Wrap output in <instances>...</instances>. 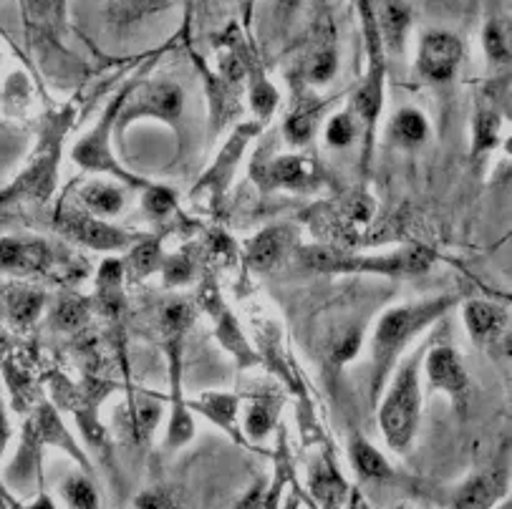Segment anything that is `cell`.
Wrapping results in <instances>:
<instances>
[{
	"label": "cell",
	"instance_id": "35",
	"mask_svg": "<svg viewBox=\"0 0 512 509\" xmlns=\"http://www.w3.org/2000/svg\"><path fill=\"white\" fill-rule=\"evenodd\" d=\"M86 315H89V303H86V300L66 298L61 300V305L56 308V323H59L64 331H76V328L86 323Z\"/></svg>",
	"mask_w": 512,
	"mask_h": 509
},
{
	"label": "cell",
	"instance_id": "26",
	"mask_svg": "<svg viewBox=\"0 0 512 509\" xmlns=\"http://www.w3.org/2000/svg\"><path fill=\"white\" fill-rule=\"evenodd\" d=\"M280 411V399L278 396H270L268 391L265 394L255 396L253 406L248 409V416H245V429L253 439H263L270 429H273L275 419H278Z\"/></svg>",
	"mask_w": 512,
	"mask_h": 509
},
{
	"label": "cell",
	"instance_id": "16",
	"mask_svg": "<svg viewBox=\"0 0 512 509\" xmlns=\"http://www.w3.org/2000/svg\"><path fill=\"white\" fill-rule=\"evenodd\" d=\"M507 310L487 300H470L465 305V326L477 343H492L502 336Z\"/></svg>",
	"mask_w": 512,
	"mask_h": 509
},
{
	"label": "cell",
	"instance_id": "31",
	"mask_svg": "<svg viewBox=\"0 0 512 509\" xmlns=\"http://www.w3.org/2000/svg\"><path fill=\"white\" fill-rule=\"evenodd\" d=\"M64 497L71 509H99V497H96L94 484L81 474H74L64 482Z\"/></svg>",
	"mask_w": 512,
	"mask_h": 509
},
{
	"label": "cell",
	"instance_id": "43",
	"mask_svg": "<svg viewBox=\"0 0 512 509\" xmlns=\"http://www.w3.org/2000/svg\"><path fill=\"white\" fill-rule=\"evenodd\" d=\"M190 278H192V265L190 260L182 258V255L169 258V263L164 265V280H167V285H182Z\"/></svg>",
	"mask_w": 512,
	"mask_h": 509
},
{
	"label": "cell",
	"instance_id": "23",
	"mask_svg": "<svg viewBox=\"0 0 512 509\" xmlns=\"http://www.w3.org/2000/svg\"><path fill=\"white\" fill-rule=\"evenodd\" d=\"M338 69V53L333 41L321 43V46L313 48V53H308V61L303 66V76H306L308 84L323 86L336 76Z\"/></svg>",
	"mask_w": 512,
	"mask_h": 509
},
{
	"label": "cell",
	"instance_id": "12",
	"mask_svg": "<svg viewBox=\"0 0 512 509\" xmlns=\"http://www.w3.org/2000/svg\"><path fill=\"white\" fill-rule=\"evenodd\" d=\"M51 250L41 240L23 237H3L0 240V270L13 275H36L48 270Z\"/></svg>",
	"mask_w": 512,
	"mask_h": 509
},
{
	"label": "cell",
	"instance_id": "9",
	"mask_svg": "<svg viewBox=\"0 0 512 509\" xmlns=\"http://www.w3.org/2000/svg\"><path fill=\"white\" fill-rule=\"evenodd\" d=\"M59 227L66 237L81 242L84 247H91V250L114 252L129 245L127 232L111 227L109 222L99 220V217L89 215V212H79V210L61 212Z\"/></svg>",
	"mask_w": 512,
	"mask_h": 509
},
{
	"label": "cell",
	"instance_id": "18",
	"mask_svg": "<svg viewBox=\"0 0 512 509\" xmlns=\"http://www.w3.org/2000/svg\"><path fill=\"white\" fill-rule=\"evenodd\" d=\"M238 396L233 394H202L200 401H192L187 404V409H195L200 414H205L212 424H217L220 429H225L227 434L233 436L235 441H240L238 431Z\"/></svg>",
	"mask_w": 512,
	"mask_h": 509
},
{
	"label": "cell",
	"instance_id": "28",
	"mask_svg": "<svg viewBox=\"0 0 512 509\" xmlns=\"http://www.w3.org/2000/svg\"><path fill=\"white\" fill-rule=\"evenodd\" d=\"M427 132V119L417 109H402L394 116V121H391V134L404 147H417V144H422L427 139Z\"/></svg>",
	"mask_w": 512,
	"mask_h": 509
},
{
	"label": "cell",
	"instance_id": "15",
	"mask_svg": "<svg viewBox=\"0 0 512 509\" xmlns=\"http://www.w3.org/2000/svg\"><path fill=\"white\" fill-rule=\"evenodd\" d=\"M507 492V472L505 469H490L480 477L470 479L457 494V507L454 509H492Z\"/></svg>",
	"mask_w": 512,
	"mask_h": 509
},
{
	"label": "cell",
	"instance_id": "25",
	"mask_svg": "<svg viewBox=\"0 0 512 509\" xmlns=\"http://www.w3.org/2000/svg\"><path fill=\"white\" fill-rule=\"evenodd\" d=\"M81 202H84L86 207H89V212H94V215H119L124 207V195L122 189L111 187V184H86L84 189H81Z\"/></svg>",
	"mask_w": 512,
	"mask_h": 509
},
{
	"label": "cell",
	"instance_id": "10",
	"mask_svg": "<svg viewBox=\"0 0 512 509\" xmlns=\"http://www.w3.org/2000/svg\"><path fill=\"white\" fill-rule=\"evenodd\" d=\"M202 303H205L207 313H210L212 321H215L217 338H220V343L227 348V351L233 353L235 361H238V366L240 368L255 366V363H258V356L253 353L250 343L245 341L243 331H240V326H238V321H235L233 313L227 310L225 300L220 298V293H217V290L207 288L205 293H202Z\"/></svg>",
	"mask_w": 512,
	"mask_h": 509
},
{
	"label": "cell",
	"instance_id": "22",
	"mask_svg": "<svg viewBox=\"0 0 512 509\" xmlns=\"http://www.w3.org/2000/svg\"><path fill=\"white\" fill-rule=\"evenodd\" d=\"M351 459H354L356 469H359L361 477L366 479H391L394 477V469L391 464L371 447L364 436H354L351 439Z\"/></svg>",
	"mask_w": 512,
	"mask_h": 509
},
{
	"label": "cell",
	"instance_id": "2",
	"mask_svg": "<svg viewBox=\"0 0 512 509\" xmlns=\"http://www.w3.org/2000/svg\"><path fill=\"white\" fill-rule=\"evenodd\" d=\"M71 121H74V109H64L59 114L48 116L31 164L23 169L21 177L6 192H0V202H46L51 197L56 179H59L61 147H64V137L69 132Z\"/></svg>",
	"mask_w": 512,
	"mask_h": 509
},
{
	"label": "cell",
	"instance_id": "36",
	"mask_svg": "<svg viewBox=\"0 0 512 509\" xmlns=\"http://www.w3.org/2000/svg\"><path fill=\"white\" fill-rule=\"evenodd\" d=\"M192 308L187 303H172L164 310V333L169 338H182L187 328L192 326Z\"/></svg>",
	"mask_w": 512,
	"mask_h": 509
},
{
	"label": "cell",
	"instance_id": "6",
	"mask_svg": "<svg viewBox=\"0 0 512 509\" xmlns=\"http://www.w3.org/2000/svg\"><path fill=\"white\" fill-rule=\"evenodd\" d=\"M127 96H129V91H122L117 99L111 101V106L104 111V116L96 121L94 129H91L84 139H79V144L74 147V162L79 164V167L91 169V172L114 174V177H119L122 182H127L129 187H149L144 179L129 174L127 169H124L122 164L114 159V154H111V147H109L111 126L117 124V114H119V109L124 106V101H127Z\"/></svg>",
	"mask_w": 512,
	"mask_h": 509
},
{
	"label": "cell",
	"instance_id": "40",
	"mask_svg": "<svg viewBox=\"0 0 512 509\" xmlns=\"http://www.w3.org/2000/svg\"><path fill=\"white\" fill-rule=\"evenodd\" d=\"M169 6H172V0H122V13L127 21H137V18L167 11Z\"/></svg>",
	"mask_w": 512,
	"mask_h": 509
},
{
	"label": "cell",
	"instance_id": "4",
	"mask_svg": "<svg viewBox=\"0 0 512 509\" xmlns=\"http://www.w3.org/2000/svg\"><path fill=\"white\" fill-rule=\"evenodd\" d=\"M422 414V384H419V356H409L396 371L394 384L379 406V426L391 449H407L412 444Z\"/></svg>",
	"mask_w": 512,
	"mask_h": 509
},
{
	"label": "cell",
	"instance_id": "21",
	"mask_svg": "<svg viewBox=\"0 0 512 509\" xmlns=\"http://www.w3.org/2000/svg\"><path fill=\"white\" fill-rule=\"evenodd\" d=\"M409 11L399 3V0H386L384 11H381V18H376V26H379V36L389 41V46L394 51H402L404 38H407L409 28Z\"/></svg>",
	"mask_w": 512,
	"mask_h": 509
},
{
	"label": "cell",
	"instance_id": "11",
	"mask_svg": "<svg viewBox=\"0 0 512 509\" xmlns=\"http://www.w3.org/2000/svg\"><path fill=\"white\" fill-rule=\"evenodd\" d=\"M429 391H444L449 396H465L470 389L465 363L452 346H437L427 356Z\"/></svg>",
	"mask_w": 512,
	"mask_h": 509
},
{
	"label": "cell",
	"instance_id": "44",
	"mask_svg": "<svg viewBox=\"0 0 512 509\" xmlns=\"http://www.w3.org/2000/svg\"><path fill=\"white\" fill-rule=\"evenodd\" d=\"M8 436H11V429H8L6 414H3V406H0V454H3V449H6Z\"/></svg>",
	"mask_w": 512,
	"mask_h": 509
},
{
	"label": "cell",
	"instance_id": "41",
	"mask_svg": "<svg viewBox=\"0 0 512 509\" xmlns=\"http://www.w3.org/2000/svg\"><path fill=\"white\" fill-rule=\"evenodd\" d=\"M144 207H147V212H152L154 217L167 215V212L175 207V192H169V189L164 187H152V184H149L147 195H144Z\"/></svg>",
	"mask_w": 512,
	"mask_h": 509
},
{
	"label": "cell",
	"instance_id": "38",
	"mask_svg": "<svg viewBox=\"0 0 512 509\" xmlns=\"http://www.w3.org/2000/svg\"><path fill=\"white\" fill-rule=\"evenodd\" d=\"M162 263V252H159L157 242H144V245L134 247L132 252V268L137 275H149L159 268Z\"/></svg>",
	"mask_w": 512,
	"mask_h": 509
},
{
	"label": "cell",
	"instance_id": "42",
	"mask_svg": "<svg viewBox=\"0 0 512 509\" xmlns=\"http://www.w3.org/2000/svg\"><path fill=\"white\" fill-rule=\"evenodd\" d=\"M137 509H177V497L169 489H149L139 494Z\"/></svg>",
	"mask_w": 512,
	"mask_h": 509
},
{
	"label": "cell",
	"instance_id": "29",
	"mask_svg": "<svg viewBox=\"0 0 512 509\" xmlns=\"http://www.w3.org/2000/svg\"><path fill=\"white\" fill-rule=\"evenodd\" d=\"M311 487H313V492H316V497L321 499L323 504H328V507H331V504H336L346 492L344 479L338 477V472L333 469V464L328 462V459H321V462L313 467Z\"/></svg>",
	"mask_w": 512,
	"mask_h": 509
},
{
	"label": "cell",
	"instance_id": "37",
	"mask_svg": "<svg viewBox=\"0 0 512 509\" xmlns=\"http://www.w3.org/2000/svg\"><path fill=\"white\" fill-rule=\"evenodd\" d=\"M482 41H485V53L487 58H490V63H507V58H510V53H507V36L505 31H502V26L497 21H490L485 26V36H482Z\"/></svg>",
	"mask_w": 512,
	"mask_h": 509
},
{
	"label": "cell",
	"instance_id": "39",
	"mask_svg": "<svg viewBox=\"0 0 512 509\" xmlns=\"http://www.w3.org/2000/svg\"><path fill=\"white\" fill-rule=\"evenodd\" d=\"M313 126H316V114H313V111H308V109L296 111V114L286 121L288 139L296 144L308 142V137H311V132H313Z\"/></svg>",
	"mask_w": 512,
	"mask_h": 509
},
{
	"label": "cell",
	"instance_id": "14",
	"mask_svg": "<svg viewBox=\"0 0 512 509\" xmlns=\"http://www.w3.org/2000/svg\"><path fill=\"white\" fill-rule=\"evenodd\" d=\"M296 247V235L288 227H270L248 242V263L258 270H270L288 258Z\"/></svg>",
	"mask_w": 512,
	"mask_h": 509
},
{
	"label": "cell",
	"instance_id": "20",
	"mask_svg": "<svg viewBox=\"0 0 512 509\" xmlns=\"http://www.w3.org/2000/svg\"><path fill=\"white\" fill-rule=\"evenodd\" d=\"M26 21L43 36H59L66 26V0H21Z\"/></svg>",
	"mask_w": 512,
	"mask_h": 509
},
{
	"label": "cell",
	"instance_id": "32",
	"mask_svg": "<svg viewBox=\"0 0 512 509\" xmlns=\"http://www.w3.org/2000/svg\"><path fill=\"white\" fill-rule=\"evenodd\" d=\"M250 76H253V84H250V104H253L255 114L260 119H268L273 114L275 104H278V91H275V86L260 71H255Z\"/></svg>",
	"mask_w": 512,
	"mask_h": 509
},
{
	"label": "cell",
	"instance_id": "34",
	"mask_svg": "<svg viewBox=\"0 0 512 509\" xmlns=\"http://www.w3.org/2000/svg\"><path fill=\"white\" fill-rule=\"evenodd\" d=\"M356 137V124L354 116L349 111L344 114H336L326 126V142L336 149H346Z\"/></svg>",
	"mask_w": 512,
	"mask_h": 509
},
{
	"label": "cell",
	"instance_id": "7",
	"mask_svg": "<svg viewBox=\"0 0 512 509\" xmlns=\"http://www.w3.org/2000/svg\"><path fill=\"white\" fill-rule=\"evenodd\" d=\"M182 109H185V96H182L180 86L172 84V81H154V84L137 91L124 109H119L114 126H117V132H122L129 124L147 119V116L149 119L167 121V124H177Z\"/></svg>",
	"mask_w": 512,
	"mask_h": 509
},
{
	"label": "cell",
	"instance_id": "33",
	"mask_svg": "<svg viewBox=\"0 0 512 509\" xmlns=\"http://www.w3.org/2000/svg\"><path fill=\"white\" fill-rule=\"evenodd\" d=\"M500 114L495 109H485L477 116V152L495 149L500 142Z\"/></svg>",
	"mask_w": 512,
	"mask_h": 509
},
{
	"label": "cell",
	"instance_id": "19",
	"mask_svg": "<svg viewBox=\"0 0 512 509\" xmlns=\"http://www.w3.org/2000/svg\"><path fill=\"white\" fill-rule=\"evenodd\" d=\"M96 300L106 315H119L124 308V270L119 260H106L96 278Z\"/></svg>",
	"mask_w": 512,
	"mask_h": 509
},
{
	"label": "cell",
	"instance_id": "27",
	"mask_svg": "<svg viewBox=\"0 0 512 509\" xmlns=\"http://www.w3.org/2000/svg\"><path fill=\"white\" fill-rule=\"evenodd\" d=\"M36 429H38V436H43L48 444H56V447H61V449H69V452L74 454L81 464H86V459L81 457L79 447L74 444L71 434L64 429V424H61V416L56 414V411H53L48 404H43L41 409H38Z\"/></svg>",
	"mask_w": 512,
	"mask_h": 509
},
{
	"label": "cell",
	"instance_id": "24",
	"mask_svg": "<svg viewBox=\"0 0 512 509\" xmlns=\"http://www.w3.org/2000/svg\"><path fill=\"white\" fill-rule=\"evenodd\" d=\"M159 416H162V406L149 399V396L132 401L127 414V431L132 434V439L147 441L152 436L154 426H157Z\"/></svg>",
	"mask_w": 512,
	"mask_h": 509
},
{
	"label": "cell",
	"instance_id": "5",
	"mask_svg": "<svg viewBox=\"0 0 512 509\" xmlns=\"http://www.w3.org/2000/svg\"><path fill=\"white\" fill-rule=\"evenodd\" d=\"M361 21H364V36H366V66L364 84H361L359 94H356L354 111L359 114L361 124H364V164H369L371 149H374V134L376 121H379L381 106H384V81H386V63H384V38L379 36V26H376V13L371 0H359Z\"/></svg>",
	"mask_w": 512,
	"mask_h": 509
},
{
	"label": "cell",
	"instance_id": "30",
	"mask_svg": "<svg viewBox=\"0 0 512 509\" xmlns=\"http://www.w3.org/2000/svg\"><path fill=\"white\" fill-rule=\"evenodd\" d=\"M43 308V295L36 290H13L8 295V315L16 326H31Z\"/></svg>",
	"mask_w": 512,
	"mask_h": 509
},
{
	"label": "cell",
	"instance_id": "13",
	"mask_svg": "<svg viewBox=\"0 0 512 509\" xmlns=\"http://www.w3.org/2000/svg\"><path fill=\"white\" fill-rule=\"evenodd\" d=\"M260 132V124L258 121H253V124H243L238 129V132L230 137V142L225 144V149L220 152V157H217L215 167L207 172V177L202 179L200 184H197L195 192H200V189H212V195L215 197H222V192H225L227 182H230V177H233V169L235 164H238L240 154H243V149L248 147L250 139L255 137V134Z\"/></svg>",
	"mask_w": 512,
	"mask_h": 509
},
{
	"label": "cell",
	"instance_id": "17",
	"mask_svg": "<svg viewBox=\"0 0 512 509\" xmlns=\"http://www.w3.org/2000/svg\"><path fill=\"white\" fill-rule=\"evenodd\" d=\"M316 167L303 157H280L265 169V187L306 189L316 182Z\"/></svg>",
	"mask_w": 512,
	"mask_h": 509
},
{
	"label": "cell",
	"instance_id": "1",
	"mask_svg": "<svg viewBox=\"0 0 512 509\" xmlns=\"http://www.w3.org/2000/svg\"><path fill=\"white\" fill-rule=\"evenodd\" d=\"M454 305L452 295H442L434 300H422V303H409L391 308L389 313L381 315L379 326H376L374 338H371V368H374V384H371V394H379L384 386L386 376L394 368L396 358L404 348L409 346L419 331L437 321L439 315L447 313Z\"/></svg>",
	"mask_w": 512,
	"mask_h": 509
},
{
	"label": "cell",
	"instance_id": "8",
	"mask_svg": "<svg viewBox=\"0 0 512 509\" xmlns=\"http://www.w3.org/2000/svg\"><path fill=\"white\" fill-rule=\"evenodd\" d=\"M462 53H465V48H462V41L454 36V33L449 31L424 33L417 51V71L427 81L442 84V81H449L454 74H457Z\"/></svg>",
	"mask_w": 512,
	"mask_h": 509
},
{
	"label": "cell",
	"instance_id": "3",
	"mask_svg": "<svg viewBox=\"0 0 512 509\" xmlns=\"http://www.w3.org/2000/svg\"><path fill=\"white\" fill-rule=\"evenodd\" d=\"M298 258L303 265L318 273H376V275H419L432 265V252L424 247H407V250L391 252V255H351L341 247L313 245L301 247Z\"/></svg>",
	"mask_w": 512,
	"mask_h": 509
}]
</instances>
